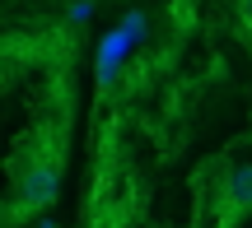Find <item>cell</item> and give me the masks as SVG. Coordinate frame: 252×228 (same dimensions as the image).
<instances>
[{
  "label": "cell",
  "mask_w": 252,
  "mask_h": 228,
  "mask_svg": "<svg viewBox=\"0 0 252 228\" xmlns=\"http://www.w3.org/2000/svg\"><path fill=\"white\" fill-rule=\"evenodd\" d=\"M56 177H61V158L52 154H33L28 163L14 168V196H9V214L5 219H28V214L47 210L56 201Z\"/></svg>",
  "instance_id": "6da1fadb"
},
{
  "label": "cell",
  "mask_w": 252,
  "mask_h": 228,
  "mask_svg": "<svg viewBox=\"0 0 252 228\" xmlns=\"http://www.w3.org/2000/svg\"><path fill=\"white\" fill-rule=\"evenodd\" d=\"M252 210V163L234 168V173L224 177V196H220V228L243 219V214Z\"/></svg>",
  "instance_id": "7a4b0ae2"
},
{
  "label": "cell",
  "mask_w": 252,
  "mask_h": 228,
  "mask_svg": "<svg viewBox=\"0 0 252 228\" xmlns=\"http://www.w3.org/2000/svg\"><path fill=\"white\" fill-rule=\"evenodd\" d=\"M135 37L126 33V28H112L108 37H103V47H98V89H112L117 84V75H122V61H126V47H131Z\"/></svg>",
  "instance_id": "3957f363"
},
{
  "label": "cell",
  "mask_w": 252,
  "mask_h": 228,
  "mask_svg": "<svg viewBox=\"0 0 252 228\" xmlns=\"http://www.w3.org/2000/svg\"><path fill=\"white\" fill-rule=\"evenodd\" d=\"M89 14H94V0H75V5H70V14H65V19H70V24H84Z\"/></svg>",
  "instance_id": "277c9868"
},
{
  "label": "cell",
  "mask_w": 252,
  "mask_h": 228,
  "mask_svg": "<svg viewBox=\"0 0 252 228\" xmlns=\"http://www.w3.org/2000/svg\"><path fill=\"white\" fill-rule=\"evenodd\" d=\"M238 19H243V28L252 33V0H238Z\"/></svg>",
  "instance_id": "5b68a950"
},
{
  "label": "cell",
  "mask_w": 252,
  "mask_h": 228,
  "mask_svg": "<svg viewBox=\"0 0 252 228\" xmlns=\"http://www.w3.org/2000/svg\"><path fill=\"white\" fill-rule=\"evenodd\" d=\"M94 228H122L117 219H98V224H94Z\"/></svg>",
  "instance_id": "8992f818"
}]
</instances>
